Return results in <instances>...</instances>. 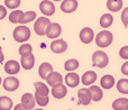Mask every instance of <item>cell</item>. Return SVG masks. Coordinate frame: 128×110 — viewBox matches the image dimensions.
I'll return each mask as SVG.
<instances>
[{
	"mask_svg": "<svg viewBox=\"0 0 128 110\" xmlns=\"http://www.w3.org/2000/svg\"><path fill=\"white\" fill-rule=\"evenodd\" d=\"M50 48L55 54H62L68 50V43L62 38H56L50 45Z\"/></svg>",
	"mask_w": 128,
	"mask_h": 110,
	"instance_id": "cell-6",
	"label": "cell"
},
{
	"mask_svg": "<svg viewBox=\"0 0 128 110\" xmlns=\"http://www.w3.org/2000/svg\"><path fill=\"white\" fill-rule=\"evenodd\" d=\"M89 91H90V93H91V100H92V101L98 102L104 98V91L101 90L100 86L91 84L90 88H89Z\"/></svg>",
	"mask_w": 128,
	"mask_h": 110,
	"instance_id": "cell-18",
	"label": "cell"
},
{
	"mask_svg": "<svg viewBox=\"0 0 128 110\" xmlns=\"http://www.w3.org/2000/svg\"><path fill=\"white\" fill-rule=\"evenodd\" d=\"M40 10L45 17H50L55 14V6L51 0H43L40 4Z\"/></svg>",
	"mask_w": 128,
	"mask_h": 110,
	"instance_id": "cell-7",
	"label": "cell"
},
{
	"mask_svg": "<svg viewBox=\"0 0 128 110\" xmlns=\"http://www.w3.org/2000/svg\"><path fill=\"white\" fill-rule=\"evenodd\" d=\"M79 61L76 58H70L64 63V70L68 71V72H73L79 68Z\"/></svg>",
	"mask_w": 128,
	"mask_h": 110,
	"instance_id": "cell-27",
	"label": "cell"
},
{
	"mask_svg": "<svg viewBox=\"0 0 128 110\" xmlns=\"http://www.w3.org/2000/svg\"><path fill=\"white\" fill-rule=\"evenodd\" d=\"M4 71L9 75H15L19 73L20 71V64L15 60H9L4 63Z\"/></svg>",
	"mask_w": 128,
	"mask_h": 110,
	"instance_id": "cell-12",
	"label": "cell"
},
{
	"mask_svg": "<svg viewBox=\"0 0 128 110\" xmlns=\"http://www.w3.org/2000/svg\"><path fill=\"white\" fill-rule=\"evenodd\" d=\"M46 82L50 86H53L55 84H58V83H63V76L61 73L58 72H55V71H52L48 75L46 76Z\"/></svg>",
	"mask_w": 128,
	"mask_h": 110,
	"instance_id": "cell-17",
	"label": "cell"
},
{
	"mask_svg": "<svg viewBox=\"0 0 128 110\" xmlns=\"http://www.w3.org/2000/svg\"><path fill=\"white\" fill-rule=\"evenodd\" d=\"M68 110H73V109H68Z\"/></svg>",
	"mask_w": 128,
	"mask_h": 110,
	"instance_id": "cell-44",
	"label": "cell"
},
{
	"mask_svg": "<svg viewBox=\"0 0 128 110\" xmlns=\"http://www.w3.org/2000/svg\"><path fill=\"white\" fill-rule=\"evenodd\" d=\"M122 4H124L122 0H108L107 1V8L109 11L117 12L122 8Z\"/></svg>",
	"mask_w": 128,
	"mask_h": 110,
	"instance_id": "cell-22",
	"label": "cell"
},
{
	"mask_svg": "<svg viewBox=\"0 0 128 110\" xmlns=\"http://www.w3.org/2000/svg\"><path fill=\"white\" fill-rule=\"evenodd\" d=\"M94 40L98 46L101 47V48H104V47H108L109 45H111V43L114 40V35L109 30H101L100 33L97 34Z\"/></svg>",
	"mask_w": 128,
	"mask_h": 110,
	"instance_id": "cell-2",
	"label": "cell"
},
{
	"mask_svg": "<svg viewBox=\"0 0 128 110\" xmlns=\"http://www.w3.org/2000/svg\"><path fill=\"white\" fill-rule=\"evenodd\" d=\"M92 64L99 68H106L109 64V56L104 51H96L92 54Z\"/></svg>",
	"mask_w": 128,
	"mask_h": 110,
	"instance_id": "cell-3",
	"label": "cell"
},
{
	"mask_svg": "<svg viewBox=\"0 0 128 110\" xmlns=\"http://www.w3.org/2000/svg\"><path fill=\"white\" fill-rule=\"evenodd\" d=\"M125 110H128V106L126 107V108H125Z\"/></svg>",
	"mask_w": 128,
	"mask_h": 110,
	"instance_id": "cell-42",
	"label": "cell"
},
{
	"mask_svg": "<svg viewBox=\"0 0 128 110\" xmlns=\"http://www.w3.org/2000/svg\"><path fill=\"white\" fill-rule=\"evenodd\" d=\"M33 110H44V109H42V108H36V109H33Z\"/></svg>",
	"mask_w": 128,
	"mask_h": 110,
	"instance_id": "cell-40",
	"label": "cell"
},
{
	"mask_svg": "<svg viewBox=\"0 0 128 110\" xmlns=\"http://www.w3.org/2000/svg\"><path fill=\"white\" fill-rule=\"evenodd\" d=\"M78 4L76 0H62L61 2V10L65 14H71L78 9Z\"/></svg>",
	"mask_w": 128,
	"mask_h": 110,
	"instance_id": "cell-15",
	"label": "cell"
},
{
	"mask_svg": "<svg viewBox=\"0 0 128 110\" xmlns=\"http://www.w3.org/2000/svg\"><path fill=\"white\" fill-rule=\"evenodd\" d=\"M34 86H35V93H37L40 96H48L50 89L45 83H43V82H35Z\"/></svg>",
	"mask_w": 128,
	"mask_h": 110,
	"instance_id": "cell-24",
	"label": "cell"
},
{
	"mask_svg": "<svg viewBox=\"0 0 128 110\" xmlns=\"http://www.w3.org/2000/svg\"><path fill=\"white\" fill-rule=\"evenodd\" d=\"M4 55L2 53V48H0V64L4 62Z\"/></svg>",
	"mask_w": 128,
	"mask_h": 110,
	"instance_id": "cell-39",
	"label": "cell"
},
{
	"mask_svg": "<svg viewBox=\"0 0 128 110\" xmlns=\"http://www.w3.org/2000/svg\"><path fill=\"white\" fill-rule=\"evenodd\" d=\"M12 36L17 43H25L30 38V29L25 25H20L14 29Z\"/></svg>",
	"mask_w": 128,
	"mask_h": 110,
	"instance_id": "cell-1",
	"label": "cell"
},
{
	"mask_svg": "<svg viewBox=\"0 0 128 110\" xmlns=\"http://www.w3.org/2000/svg\"><path fill=\"white\" fill-rule=\"evenodd\" d=\"M62 33V27L58 22H51L47 26L46 32H45V36H47L51 40H56Z\"/></svg>",
	"mask_w": 128,
	"mask_h": 110,
	"instance_id": "cell-5",
	"label": "cell"
},
{
	"mask_svg": "<svg viewBox=\"0 0 128 110\" xmlns=\"http://www.w3.org/2000/svg\"><path fill=\"white\" fill-rule=\"evenodd\" d=\"M51 24L50 18L47 17H40L36 19L35 24H34V30L38 36H45V32H46L47 26Z\"/></svg>",
	"mask_w": 128,
	"mask_h": 110,
	"instance_id": "cell-4",
	"label": "cell"
},
{
	"mask_svg": "<svg viewBox=\"0 0 128 110\" xmlns=\"http://www.w3.org/2000/svg\"><path fill=\"white\" fill-rule=\"evenodd\" d=\"M14 110H27L26 108H25L24 106H22V104H18L15 106V108H14Z\"/></svg>",
	"mask_w": 128,
	"mask_h": 110,
	"instance_id": "cell-38",
	"label": "cell"
},
{
	"mask_svg": "<svg viewBox=\"0 0 128 110\" xmlns=\"http://www.w3.org/2000/svg\"><path fill=\"white\" fill-rule=\"evenodd\" d=\"M78 99H79V102L83 106H88V104H91V93L89 91V89H80L78 91Z\"/></svg>",
	"mask_w": 128,
	"mask_h": 110,
	"instance_id": "cell-16",
	"label": "cell"
},
{
	"mask_svg": "<svg viewBox=\"0 0 128 110\" xmlns=\"http://www.w3.org/2000/svg\"><path fill=\"white\" fill-rule=\"evenodd\" d=\"M117 90L120 93L128 94V79H120L117 82Z\"/></svg>",
	"mask_w": 128,
	"mask_h": 110,
	"instance_id": "cell-31",
	"label": "cell"
},
{
	"mask_svg": "<svg viewBox=\"0 0 128 110\" xmlns=\"http://www.w3.org/2000/svg\"><path fill=\"white\" fill-rule=\"evenodd\" d=\"M51 93L55 99H63V98L68 94V88H66V86L63 83L55 84V86H52Z\"/></svg>",
	"mask_w": 128,
	"mask_h": 110,
	"instance_id": "cell-9",
	"label": "cell"
},
{
	"mask_svg": "<svg viewBox=\"0 0 128 110\" xmlns=\"http://www.w3.org/2000/svg\"><path fill=\"white\" fill-rule=\"evenodd\" d=\"M12 106V100L9 97H6V96L0 97V110H10Z\"/></svg>",
	"mask_w": 128,
	"mask_h": 110,
	"instance_id": "cell-28",
	"label": "cell"
},
{
	"mask_svg": "<svg viewBox=\"0 0 128 110\" xmlns=\"http://www.w3.org/2000/svg\"><path fill=\"white\" fill-rule=\"evenodd\" d=\"M34 98H35L36 104H37L40 107H46L50 102L48 96H40V94H37V93H35V94H34Z\"/></svg>",
	"mask_w": 128,
	"mask_h": 110,
	"instance_id": "cell-30",
	"label": "cell"
},
{
	"mask_svg": "<svg viewBox=\"0 0 128 110\" xmlns=\"http://www.w3.org/2000/svg\"><path fill=\"white\" fill-rule=\"evenodd\" d=\"M2 83V80H1V76H0V84Z\"/></svg>",
	"mask_w": 128,
	"mask_h": 110,
	"instance_id": "cell-41",
	"label": "cell"
},
{
	"mask_svg": "<svg viewBox=\"0 0 128 110\" xmlns=\"http://www.w3.org/2000/svg\"><path fill=\"white\" fill-rule=\"evenodd\" d=\"M20 104L25 107L27 110H33L36 106V101L35 98H34V94L29 92H26L22 96V102Z\"/></svg>",
	"mask_w": 128,
	"mask_h": 110,
	"instance_id": "cell-11",
	"label": "cell"
},
{
	"mask_svg": "<svg viewBox=\"0 0 128 110\" xmlns=\"http://www.w3.org/2000/svg\"><path fill=\"white\" fill-rule=\"evenodd\" d=\"M100 86L104 90H109L115 86V78L111 74H106L101 78L100 80Z\"/></svg>",
	"mask_w": 128,
	"mask_h": 110,
	"instance_id": "cell-19",
	"label": "cell"
},
{
	"mask_svg": "<svg viewBox=\"0 0 128 110\" xmlns=\"http://www.w3.org/2000/svg\"><path fill=\"white\" fill-rule=\"evenodd\" d=\"M53 1H61V0H53Z\"/></svg>",
	"mask_w": 128,
	"mask_h": 110,
	"instance_id": "cell-43",
	"label": "cell"
},
{
	"mask_svg": "<svg viewBox=\"0 0 128 110\" xmlns=\"http://www.w3.org/2000/svg\"><path fill=\"white\" fill-rule=\"evenodd\" d=\"M122 22L125 27H128V7L125 8L122 12Z\"/></svg>",
	"mask_w": 128,
	"mask_h": 110,
	"instance_id": "cell-34",
	"label": "cell"
},
{
	"mask_svg": "<svg viewBox=\"0 0 128 110\" xmlns=\"http://www.w3.org/2000/svg\"><path fill=\"white\" fill-rule=\"evenodd\" d=\"M80 40L83 44H90L93 40H94V33H93L92 28L90 27H84L80 32Z\"/></svg>",
	"mask_w": 128,
	"mask_h": 110,
	"instance_id": "cell-10",
	"label": "cell"
},
{
	"mask_svg": "<svg viewBox=\"0 0 128 110\" xmlns=\"http://www.w3.org/2000/svg\"><path fill=\"white\" fill-rule=\"evenodd\" d=\"M6 16H7V9H6V7L0 4V20L4 19Z\"/></svg>",
	"mask_w": 128,
	"mask_h": 110,
	"instance_id": "cell-36",
	"label": "cell"
},
{
	"mask_svg": "<svg viewBox=\"0 0 128 110\" xmlns=\"http://www.w3.org/2000/svg\"><path fill=\"white\" fill-rule=\"evenodd\" d=\"M2 86H4V89L6 91H10V92H12V91H16L18 88H19V80L17 79V78H15L14 75H10V76L6 78V79L2 81Z\"/></svg>",
	"mask_w": 128,
	"mask_h": 110,
	"instance_id": "cell-8",
	"label": "cell"
},
{
	"mask_svg": "<svg viewBox=\"0 0 128 110\" xmlns=\"http://www.w3.org/2000/svg\"><path fill=\"white\" fill-rule=\"evenodd\" d=\"M18 52H19L20 56H22V55H27V54H30V53H33V47H32L30 44H27V43H25V44L20 45Z\"/></svg>",
	"mask_w": 128,
	"mask_h": 110,
	"instance_id": "cell-32",
	"label": "cell"
},
{
	"mask_svg": "<svg viewBox=\"0 0 128 110\" xmlns=\"http://www.w3.org/2000/svg\"><path fill=\"white\" fill-rule=\"evenodd\" d=\"M119 56L124 60H128V46H122L119 50Z\"/></svg>",
	"mask_w": 128,
	"mask_h": 110,
	"instance_id": "cell-35",
	"label": "cell"
},
{
	"mask_svg": "<svg viewBox=\"0 0 128 110\" xmlns=\"http://www.w3.org/2000/svg\"><path fill=\"white\" fill-rule=\"evenodd\" d=\"M52 71H54L52 64L47 63V62H44V63H42L40 65V68H38V75H40L43 80H45L46 76L52 72Z\"/></svg>",
	"mask_w": 128,
	"mask_h": 110,
	"instance_id": "cell-21",
	"label": "cell"
},
{
	"mask_svg": "<svg viewBox=\"0 0 128 110\" xmlns=\"http://www.w3.org/2000/svg\"><path fill=\"white\" fill-rule=\"evenodd\" d=\"M35 65V56L33 53L22 55L20 58V66H22L24 70H32Z\"/></svg>",
	"mask_w": 128,
	"mask_h": 110,
	"instance_id": "cell-14",
	"label": "cell"
},
{
	"mask_svg": "<svg viewBox=\"0 0 128 110\" xmlns=\"http://www.w3.org/2000/svg\"><path fill=\"white\" fill-rule=\"evenodd\" d=\"M114 22V17L111 14H104L99 20V24L102 28H109Z\"/></svg>",
	"mask_w": 128,
	"mask_h": 110,
	"instance_id": "cell-23",
	"label": "cell"
},
{
	"mask_svg": "<svg viewBox=\"0 0 128 110\" xmlns=\"http://www.w3.org/2000/svg\"><path fill=\"white\" fill-rule=\"evenodd\" d=\"M36 17H37V15H36L35 11H32V10L26 11V12H24V15H22L20 24L25 25V24H27V22H33L34 19H36Z\"/></svg>",
	"mask_w": 128,
	"mask_h": 110,
	"instance_id": "cell-29",
	"label": "cell"
},
{
	"mask_svg": "<svg viewBox=\"0 0 128 110\" xmlns=\"http://www.w3.org/2000/svg\"><path fill=\"white\" fill-rule=\"evenodd\" d=\"M127 106H128L127 98H118L112 102V109L115 110H125Z\"/></svg>",
	"mask_w": 128,
	"mask_h": 110,
	"instance_id": "cell-26",
	"label": "cell"
},
{
	"mask_svg": "<svg viewBox=\"0 0 128 110\" xmlns=\"http://www.w3.org/2000/svg\"><path fill=\"white\" fill-rule=\"evenodd\" d=\"M64 82H65V86L68 88H75L80 83V76L75 72H68L64 78Z\"/></svg>",
	"mask_w": 128,
	"mask_h": 110,
	"instance_id": "cell-13",
	"label": "cell"
},
{
	"mask_svg": "<svg viewBox=\"0 0 128 110\" xmlns=\"http://www.w3.org/2000/svg\"><path fill=\"white\" fill-rule=\"evenodd\" d=\"M22 15H24V11L19 10V9H15V10L9 15V22H12V24H20Z\"/></svg>",
	"mask_w": 128,
	"mask_h": 110,
	"instance_id": "cell-25",
	"label": "cell"
},
{
	"mask_svg": "<svg viewBox=\"0 0 128 110\" xmlns=\"http://www.w3.org/2000/svg\"><path fill=\"white\" fill-rule=\"evenodd\" d=\"M122 73L125 75H128V60L122 65Z\"/></svg>",
	"mask_w": 128,
	"mask_h": 110,
	"instance_id": "cell-37",
	"label": "cell"
},
{
	"mask_svg": "<svg viewBox=\"0 0 128 110\" xmlns=\"http://www.w3.org/2000/svg\"><path fill=\"white\" fill-rule=\"evenodd\" d=\"M80 81L84 84V86H91L97 81V73L93 72V71H88L82 75L81 80Z\"/></svg>",
	"mask_w": 128,
	"mask_h": 110,
	"instance_id": "cell-20",
	"label": "cell"
},
{
	"mask_svg": "<svg viewBox=\"0 0 128 110\" xmlns=\"http://www.w3.org/2000/svg\"><path fill=\"white\" fill-rule=\"evenodd\" d=\"M20 0H4V6L8 9H17L20 6Z\"/></svg>",
	"mask_w": 128,
	"mask_h": 110,
	"instance_id": "cell-33",
	"label": "cell"
}]
</instances>
